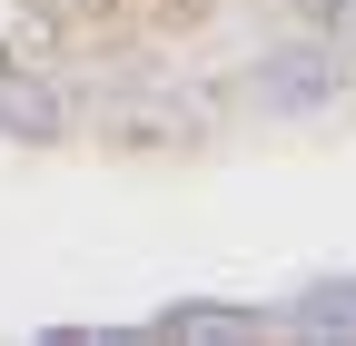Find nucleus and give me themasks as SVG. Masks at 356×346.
<instances>
[{"label": "nucleus", "mask_w": 356, "mask_h": 346, "mask_svg": "<svg viewBox=\"0 0 356 346\" xmlns=\"http://www.w3.org/2000/svg\"><path fill=\"white\" fill-rule=\"evenodd\" d=\"M297 327H337V336H356V277H317L297 297Z\"/></svg>", "instance_id": "1"}, {"label": "nucleus", "mask_w": 356, "mask_h": 346, "mask_svg": "<svg viewBox=\"0 0 356 346\" xmlns=\"http://www.w3.org/2000/svg\"><path fill=\"white\" fill-rule=\"evenodd\" d=\"M0 119L20 129V139H50V129H60V109L40 99V90H10V99H0Z\"/></svg>", "instance_id": "2"}]
</instances>
